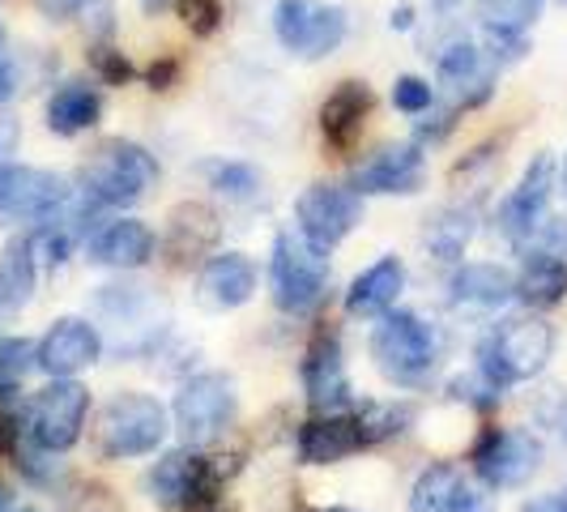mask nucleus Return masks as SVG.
<instances>
[{"instance_id":"obj_43","label":"nucleus","mask_w":567,"mask_h":512,"mask_svg":"<svg viewBox=\"0 0 567 512\" xmlns=\"http://www.w3.org/2000/svg\"><path fill=\"white\" fill-rule=\"evenodd\" d=\"M167 4H171V0H142V9L150 13V18H154V13H163Z\"/></svg>"},{"instance_id":"obj_6","label":"nucleus","mask_w":567,"mask_h":512,"mask_svg":"<svg viewBox=\"0 0 567 512\" xmlns=\"http://www.w3.org/2000/svg\"><path fill=\"white\" fill-rule=\"evenodd\" d=\"M167 410L150 393H115L99 414L103 457H150L167 440Z\"/></svg>"},{"instance_id":"obj_38","label":"nucleus","mask_w":567,"mask_h":512,"mask_svg":"<svg viewBox=\"0 0 567 512\" xmlns=\"http://www.w3.org/2000/svg\"><path fill=\"white\" fill-rule=\"evenodd\" d=\"M18 150V120L13 115H0V171L9 167V154Z\"/></svg>"},{"instance_id":"obj_30","label":"nucleus","mask_w":567,"mask_h":512,"mask_svg":"<svg viewBox=\"0 0 567 512\" xmlns=\"http://www.w3.org/2000/svg\"><path fill=\"white\" fill-rule=\"evenodd\" d=\"M39 368L34 359V341L27 338H0V401H9L22 385L27 376Z\"/></svg>"},{"instance_id":"obj_48","label":"nucleus","mask_w":567,"mask_h":512,"mask_svg":"<svg viewBox=\"0 0 567 512\" xmlns=\"http://www.w3.org/2000/svg\"><path fill=\"white\" fill-rule=\"evenodd\" d=\"M564 444H567V419H564Z\"/></svg>"},{"instance_id":"obj_11","label":"nucleus","mask_w":567,"mask_h":512,"mask_svg":"<svg viewBox=\"0 0 567 512\" xmlns=\"http://www.w3.org/2000/svg\"><path fill=\"white\" fill-rule=\"evenodd\" d=\"M474 474L495 491L525 487L542 465V440L534 431H516V427H486L483 440L474 444Z\"/></svg>"},{"instance_id":"obj_12","label":"nucleus","mask_w":567,"mask_h":512,"mask_svg":"<svg viewBox=\"0 0 567 512\" xmlns=\"http://www.w3.org/2000/svg\"><path fill=\"white\" fill-rule=\"evenodd\" d=\"M295 218H299V235L312 248L333 253L341 239L363 223V193H354L346 184H312L295 201Z\"/></svg>"},{"instance_id":"obj_18","label":"nucleus","mask_w":567,"mask_h":512,"mask_svg":"<svg viewBox=\"0 0 567 512\" xmlns=\"http://www.w3.org/2000/svg\"><path fill=\"white\" fill-rule=\"evenodd\" d=\"M154 248H158V239L142 218H115L90 235V260L107 265V269H142L154 256Z\"/></svg>"},{"instance_id":"obj_23","label":"nucleus","mask_w":567,"mask_h":512,"mask_svg":"<svg viewBox=\"0 0 567 512\" xmlns=\"http://www.w3.org/2000/svg\"><path fill=\"white\" fill-rule=\"evenodd\" d=\"M218 214L209 209V205H200V201H184V205H175L167 218V253L184 265V260H197L205 256L214 244H218Z\"/></svg>"},{"instance_id":"obj_22","label":"nucleus","mask_w":567,"mask_h":512,"mask_svg":"<svg viewBox=\"0 0 567 512\" xmlns=\"http://www.w3.org/2000/svg\"><path fill=\"white\" fill-rule=\"evenodd\" d=\"M453 299L461 308H504L516 299V274L491 260H470L453 274Z\"/></svg>"},{"instance_id":"obj_5","label":"nucleus","mask_w":567,"mask_h":512,"mask_svg":"<svg viewBox=\"0 0 567 512\" xmlns=\"http://www.w3.org/2000/svg\"><path fill=\"white\" fill-rule=\"evenodd\" d=\"M269 278H274V304L282 313L308 316L329 295V253L312 248L303 235H278Z\"/></svg>"},{"instance_id":"obj_16","label":"nucleus","mask_w":567,"mask_h":512,"mask_svg":"<svg viewBox=\"0 0 567 512\" xmlns=\"http://www.w3.org/2000/svg\"><path fill=\"white\" fill-rule=\"evenodd\" d=\"M303 389L320 414L350 410V376H346L338 334H316L312 346L303 350Z\"/></svg>"},{"instance_id":"obj_13","label":"nucleus","mask_w":567,"mask_h":512,"mask_svg":"<svg viewBox=\"0 0 567 512\" xmlns=\"http://www.w3.org/2000/svg\"><path fill=\"white\" fill-rule=\"evenodd\" d=\"M99 355H103V338L82 316H64V320H56L43 338L34 341V359H39V368L48 371L52 380H64V376H78V371L94 368Z\"/></svg>"},{"instance_id":"obj_29","label":"nucleus","mask_w":567,"mask_h":512,"mask_svg":"<svg viewBox=\"0 0 567 512\" xmlns=\"http://www.w3.org/2000/svg\"><path fill=\"white\" fill-rule=\"evenodd\" d=\"M188 474H193V453H167L154 474H150V491L163 509H179L184 504V487H188Z\"/></svg>"},{"instance_id":"obj_41","label":"nucleus","mask_w":567,"mask_h":512,"mask_svg":"<svg viewBox=\"0 0 567 512\" xmlns=\"http://www.w3.org/2000/svg\"><path fill=\"white\" fill-rule=\"evenodd\" d=\"M525 512H567V491L542 495V500H534V504H525Z\"/></svg>"},{"instance_id":"obj_27","label":"nucleus","mask_w":567,"mask_h":512,"mask_svg":"<svg viewBox=\"0 0 567 512\" xmlns=\"http://www.w3.org/2000/svg\"><path fill=\"white\" fill-rule=\"evenodd\" d=\"M440 82L453 85L456 94H465V103H483L491 94V73L483 64V52L470 43V39H456L440 52Z\"/></svg>"},{"instance_id":"obj_49","label":"nucleus","mask_w":567,"mask_h":512,"mask_svg":"<svg viewBox=\"0 0 567 512\" xmlns=\"http://www.w3.org/2000/svg\"><path fill=\"white\" fill-rule=\"evenodd\" d=\"M9 512H13V509H9ZM18 512H34V509H18Z\"/></svg>"},{"instance_id":"obj_36","label":"nucleus","mask_w":567,"mask_h":512,"mask_svg":"<svg viewBox=\"0 0 567 512\" xmlns=\"http://www.w3.org/2000/svg\"><path fill=\"white\" fill-rule=\"evenodd\" d=\"M34 4H39V13L52 18V22H73V18H82L90 0H34Z\"/></svg>"},{"instance_id":"obj_8","label":"nucleus","mask_w":567,"mask_h":512,"mask_svg":"<svg viewBox=\"0 0 567 512\" xmlns=\"http://www.w3.org/2000/svg\"><path fill=\"white\" fill-rule=\"evenodd\" d=\"M85 414H90V389L78 385L73 376L39 389L27 410V431L34 449L39 453H69L82 440Z\"/></svg>"},{"instance_id":"obj_25","label":"nucleus","mask_w":567,"mask_h":512,"mask_svg":"<svg viewBox=\"0 0 567 512\" xmlns=\"http://www.w3.org/2000/svg\"><path fill=\"white\" fill-rule=\"evenodd\" d=\"M99 115H103V99H99L94 85L85 82H64L48 99V129L56 137H78V133L99 124Z\"/></svg>"},{"instance_id":"obj_9","label":"nucleus","mask_w":567,"mask_h":512,"mask_svg":"<svg viewBox=\"0 0 567 512\" xmlns=\"http://www.w3.org/2000/svg\"><path fill=\"white\" fill-rule=\"evenodd\" d=\"M346 30V9L324 0H278L274 9V34L299 60H324L329 52H338Z\"/></svg>"},{"instance_id":"obj_26","label":"nucleus","mask_w":567,"mask_h":512,"mask_svg":"<svg viewBox=\"0 0 567 512\" xmlns=\"http://www.w3.org/2000/svg\"><path fill=\"white\" fill-rule=\"evenodd\" d=\"M34 283H39V256H34L30 235H18L0 256V316H13L18 308H27Z\"/></svg>"},{"instance_id":"obj_17","label":"nucleus","mask_w":567,"mask_h":512,"mask_svg":"<svg viewBox=\"0 0 567 512\" xmlns=\"http://www.w3.org/2000/svg\"><path fill=\"white\" fill-rule=\"evenodd\" d=\"M371 103H375V99H371L368 82H341L338 90L324 99V107H320V133H324V142L333 145L338 154L354 150V142L363 137Z\"/></svg>"},{"instance_id":"obj_32","label":"nucleus","mask_w":567,"mask_h":512,"mask_svg":"<svg viewBox=\"0 0 567 512\" xmlns=\"http://www.w3.org/2000/svg\"><path fill=\"white\" fill-rule=\"evenodd\" d=\"M205 175H209V184H214L218 193H227V197H235V201L252 197L256 188H260V175H256L248 163H209Z\"/></svg>"},{"instance_id":"obj_40","label":"nucleus","mask_w":567,"mask_h":512,"mask_svg":"<svg viewBox=\"0 0 567 512\" xmlns=\"http://www.w3.org/2000/svg\"><path fill=\"white\" fill-rule=\"evenodd\" d=\"M18 436H22V423L13 414H0V453H18Z\"/></svg>"},{"instance_id":"obj_7","label":"nucleus","mask_w":567,"mask_h":512,"mask_svg":"<svg viewBox=\"0 0 567 512\" xmlns=\"http://www.w3.org/2000/svg\"><path fill=\"white\" fill-rule=\"evenodd\" d=\"M69 205H73V188L56 171L22 167V163H9V167L0 171V223L4 227L52 223Z\"/></svg>"},{"instance_id":"obj_35","label":"nucleus","mask_w":567,"mask_h":512,"mask_svg":"<svg viewBox=\"0 0 567 512\" xmlns=\"http://www.w3.org/2000/svg\"><path fill=\"white\" fill-rule=\"evenodd\" d=\"M90 64H94V73L107 85H124L133 78V64L124 60V52H115L107 43H94V48H90Z\"/></svg>"},{"instance_id":"obj_1","label":"nucleus","mask_w":567,"mask_h":512,"mask_svg":"<svg viewBox=\"0 0 567 512\" xmlns=\"http://www.w3.org/2000/svg\"><path fill=\"white\" fill-rule=\"evenodd\" d=\"M410 414L398 406H363V410H324L299 427V457L308 465H333L363 453L371 444L401 431Z\"/></svg>"},{"instance_id":"obj_42","label":"nucleus","mask_w":567,"mask_h":512,"mask_svg":"<svg viewBox=\"0 0 567 512\" xmlns=\"http://www.w3.org/2000/svg\"><path fill=\"white\" fill-rule=\"evenodd\" d=\"M389 27H393V30H410V27H414V9H410V4H405V9H393Z\"/></svg>"},{"instance_id":"obj_34","label":"nucleus","mask_w":567,"mask_h":512,"mask_svg":"<svg viewBox=\"0 0 567 512\" xmlns=\"http://www.w3.org/2000/svg\"><path fill=\"white\" fill-rule=\"evenodd\" d=\"M431 103H435V90H431V82H423V78H398L393 82V107L405 115H423L431 112Z\"/></svg>"},{"instance_id":"obj_14","label":"nucleus","mask_w":567,"mask_h":512,"mask_svg":"<svg viewBox=\"0 0 567 512\" xmlns=\"http://www.w3.org/2000/svg\"><path fill=\"white\" fill-rule=\"evenodd\" d=\"M550 193H555V158H550V154H538V158L525 167L520 184L504 197L499 214H495V227L504 231L512 244H520V239L546 218Z\"/></svg>"},{"instance_id":"obj_33","label":"nucleus","mask_w":567,"mask_h":512,"mask_svg":"<svg viewBox=\"0 0 567 512\" xmlns=\"http://www.w3.org/2000/svg\"><path fill=\"white\" fill-rule=\"evenodd\" d=\"M175 9L184 18V27L200 34V39L223 27V0H175Z\"/></svg>"},{"instance_id":"obj_47","label":"nucleus","mask_w":567,"mask_h":512,"mask_svg":"<svg viewBox=\"0 0 567 512\" xmlns=\"http://www.w3.org/2000/svg\"><path fill=\"white\" fill-rule=\"evenodd\" d=\"M312 512H350V509H312Z\"/></svg>"},{"instance_id":"obj_46","label":"nucleus","mask_w":567,"mask_h":512,"mask_svg":"<svg viewBox=\"0 0 567 512\" xmlns=\"http://www.w3.org/2000/svg\"><path fill=\"white\" fill-rule=\"evenodd\" d=\"M456 0H435V9H453Z\"/></svg>"},{"instance_id":"obj_15","label":"nucleus","mask_w":567,"mask_h":512,"mask_svg":"<svg viewBox=\"0 0 567 512\" xmlns=\"http://www.w3.org/2000/svg\"><path fill=\"white\" fill-rule=\"evenodd\" d=\"M423 154L419 145H384L354 171V193L363 197H410L423 188Z\"/></svg>"},{"instance_id":"obj_4","label":"nucleus","mask_w":567,"mask_h":512,"mask_svg":"<svg viewBox=\"0 0 567 512\" xmlns=\"http://www.w3.org/2000/svg\"><path fill=\"white\" fill-rule=\"evenodd\" d=\"M550 355H555V329L538 320V316H516L508 325H499L491 341L483 346V371L486 380H495L499 389H508V385H520V380H534L546 363H550Z\"/></svg>"},{"instance_id":"obj_45","label":"nucleus","mask_w":567,"mask_h":512,"mask_svg":"<svg viewBox=\"0 0 567 512\" xmlns=\"http://www.w3.org/2000/svg\"><path fill=\"white\" fill-rule=\"evenodd\" d=\"M559 184H564V193H567V158H564V171H559Z\"/></svg>"},{"instance_id":"obj_2","label":"nucleus","mask_w":567,"mask_h":512,"mask_svg":"<svg viewBox=\"0 0 567 512\" xmlns=\"http://www.w3.org/2000/svg\"><path fill=\"white\" fill-rule=\"evenodd\" d=\"M158 184V158L137 142H103L82 163L78 175V197H85L94 209H124Z\"/></svg>"},{"instance_id":"obj_37","label":"nucleus","mask_w":567,"mask_h":512,"mask_svg":"<svg viewBox=\"0 0 567 512\" xmlns=\"http://www.w3.org/2000/svg\"><path fill=\"white\" fill-rule=\"evenodd\" d=\"M175 78H179V60H154L150 69H145V82H150V90H171L175 85Z\"/></svg>"},{"instance_id":"obj_10","label":"nucleus","mask_w":567,"mask_h":512,"mask_svg":"<svg viewBox=\"0 0 567 512\" xmlns=\"http://www.w3.org/2000/svg\"><path fill=\"white\" fill-rule=\"evenodd\" d=\"M239 410V393L223 371H200L193 380H184V389L175 393V427L188 444H214Z\"/></svg>"},{"instance_id":"obj_24","label":"nucleus","mask_w":567,"mask_h":512,"mask_svg":"<svg viewBox=\"0 0 567 512\" xmlns=\"http://www.w3.org/2000/svg\"><path fill=\"white\" fill-rule=\"evenodd\" d=\"M564 295H567L564 253L529 248L520 274H516V299H525L529 308H555V304H564Z\"/></svg>"},{"instance_id":"obj_39","label":"nucleus","mask_w":567,"mask_h":512,"mask_svg":"<svg viewBox=\"0 0 567 512\" xmlns=\"http://www.w3.org/2000/svg\"><path fill=\"white\" fill-rule=\"evenodd\" d=\"M18 85H22V78H18V64L0 57V103H9V99L18 94Z\"/></svg>"},{"instance_id":"obj_31","label":"nucleus","mask_w":567,"mask_h":512,"mask_svg":"<svg viewBox=\"0 0 567 512\" xmlns=\"http://www.w3.org/2000/svg\"><path fill=\"white\" fill-rule=\"evenodd\" d=\"M542 0H478V18H483L486 30H525L538 22Z\"/></svg>"},{"instance_id":"obj_19","label":"nucleus","mask_w":567,"mask_h":512,"mask_svg":"<svg viewBox=\"0 0 567 512\" xmlns=\"http://www.w3.org/2000/svg\"><path fill=\"white\" fill-rule=\"evenodd\" d=\"M256 295V265L244 253H214L200 269V299L209 308H244Z\"/></svg>"},{"instance_id":"obj_3","label":"nucleus","mask_w":567,"mask_h":512,"mask_svg":"<svg viewBox=\"0 0 567 512\" xmlns=\"http://www.w3.org/2000/svg\"><path fill=\"white\" fill-rule=\"evenodd\" d=\"M371 359L398 385H423L440 359V334L419 313H384L371 334Z\"/></svg>"},{"instance_id":"obj_28","label":"nucleus","mask_w":567,"mask_h":512,"mask_svg":"<svg viewBox=\"0 0 567 512\" xmlns=\"http://www.w3.org/2000/svg\"><path fill=\"white\" fill-rule=\"evenodd\" d=\"M423 239L440 260H461V253H465L470 239H474V209H461V205L440 209L435 218H426Z\"/></svg>"},{"instance_id":"obj_21","label":"nucleus","mask_w":567,"mask_h":512,"mask_svg":"<svg viewBox=\"0 0 567 512\" xmlns=\"http://www.w3.org/2000/svg\"><path fill=\"white\" fill-rule=\"evenodd\" d=\"M401 290H405V265H401L398 256H380L371 269H363L350 283V290H346V313L375 320V316L393 313Z\"/></svg>"},{"instance_id":"obj_50","label":"nucleus","mask_w":567,"mask_h":512,"mask_svg":"<svg viewBox=\"0 0 567 512\" xmlns=\"http://www.w3.org/2000/svg\"><path fill=\"white\" fill-rule=\"evenodd\" d=\"M0 43H4V30H0Z\"/></svg>"},{"instance_id":"obj_44","label":"nucleus","mask_w":567,"mask_h":512,"mask_svg":"<svg viewBox=\"0 0 567 512\" xmlns=\"http://www.w3.org/2000/svg\"><path fill=\"white\" fill-rule=\"evenodd\" d=\"M13 509V495H9V487L0 483V512H9Z\"/></svg>"},{"instance_id":"obj_20","label":"nucleus","mask_w":567,"mask_h":512,"mask_svg":"<svg viewBox=\"0 0 567 512\" xmlns=\"http://www.w3.org/2000/svg\"><path fill=\"white\" fill-rule=\"evenodd\" d=\"M478 504L483 500H478L474 483L449 461L426 465L410 491V512H478Z\"/></svg>"}]
</instances>
